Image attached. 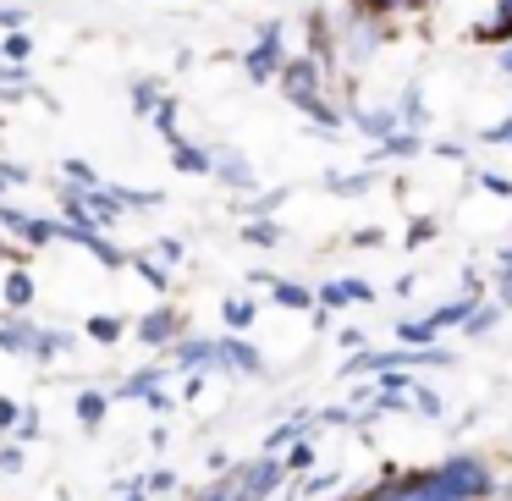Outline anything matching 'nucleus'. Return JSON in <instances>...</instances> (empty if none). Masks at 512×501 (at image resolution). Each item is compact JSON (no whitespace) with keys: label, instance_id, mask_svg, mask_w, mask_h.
<instances>
[]
</instances>
